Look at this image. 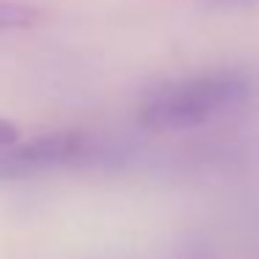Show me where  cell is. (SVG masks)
<instances>
[{"mask_svg":"<svg viewBox=\"0 0 259 259\" xmlns=\"http://www.w3.org/2000/svg\"><path fill=\"white\" fill-rule=\"evenodd\" d=\"M39 20V12L23 3H9L0 0V31H23Z\"/></svg>","mask_w":259,"mask_h":259,"instance_id":"2","label":"cell"},{"mask_svg":"<svg viewBox=\"0 0 259 259\" xmlns=\"http://www.w3.org/2000/svg\"><path fill=\"white\" fill-rule=\"evenodd\" d=\"M242 84L234 75L212 73L170 81L145 95L140 103V123L151 131H181L214 117L240 98Z\"/></svg>","mask_w":259,"mask_h":259,"instance_id":"1","label":"cell"},{"mask_svg":"<svg viewBox=\"0 0 259 259\" xmlns=\"http://www.w3.org/2000/svg\"><path fill=\"white\" fill-rule=\"evenodd\" d=\"M23 140V131H20L17 123H12V120L0 117V148H9L14 145V142Z\"/></svg>","mask_w":259,"mask_h":259,"instance_id":"3","label":"cell"}]
</instances>
